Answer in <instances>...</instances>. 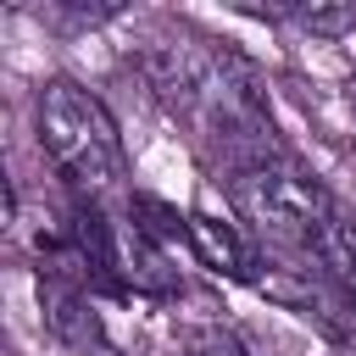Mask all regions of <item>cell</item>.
<instances>
[{
  "mask_svg": "<svg viewBox=\"0 0 356 356\" xmlns=\"http://www.w3.org/2000/svg\"><path fill=\"white\" fill-rule=\"evenodd\" d=\"M39 145L67 172V184L83 189V195H100L122 178V134H117L111 111L89 89H78L72 78L44 83V95H39Z\"/></svg>",
  "mask_w": 356,
  "mask_h": 356,
  "instance_id": "1",
  "label": "cell"
},
{
  "mask_svg": "<svg viewBox=\"0 0 356 356\" xmlns=\"http://www.w3.org/2000/svg\"><path fill=\"white\" fill-rule=\"evenodd\" d=\"M228 195L245 222H256L278 245H317L323 228L334 222V200L317 172H306L289 156H256L239 161L228 178Z\"/></svg>",
  "mask_w": 356,
  "mask_h": 356,
  "instance_id": "2",
  "label": "cell"
},
{
  "mask_svg": "<svg viewBox=\"0 0 356 356\" xmlns=\"http://www.w3.org/2000/svg\"><path fill=\"white\" fill-rule=\"evenodd\" d=\"M39 312H44V323H50L56 339H67L78 350L100 345V323L89 312V289L72 273H61V267H44L39 273Z\"/></svg>",
  "mask_w": 356,
  "mask_h": 356,
  "instance_id": "3",
  "label": "cell"
},
{
  "mask_svg": "<svg viewBox=\"0 0 356 356\" xmlns=\"http://www.w3.org/2000/svg\"><path fill=\"white\" fill-rule=\"evenodd\" d=\"M189 245H195V256H200L211 273H222V278H250V267H256V256H250V245L239 239V228H234V222H217L211 211H189Z\"/></svg>",
  "mask_w": 356,
  "mask_h": 356,
  "instance_id": "4",
  "label": "cell"
},
{
  "mask_svg": "<svg viewBox=\"0 0 356 356\" xmlns=\"http://www.w3.org/2000/svg\"><path fill=\"white\" fill-rule=\"evenodd\" d=\"M312 256L323 261V273L334 278V289H339L345 306L356 312V217L334 211V222L323 228V239L312 245Z\"/></svg>",
  "mask_w": 356,
  "mask_h": 356,
  "instance_id": "5",
  "label": "cell"
},
{
  "mask_svg": "<svg viewBox=\"0 0 356 356\" xmlns=\"http://www.w3.org/2000/svg\"><path fill=\"white\" fill-rule=\"evenodd\" d=\"M273 17H289L312 33H350L356 28V6H300V11H273Z\"/></svg>",
  "mask_w": 356,
  "mask_h": 356,
  "instance_id": "6",
  "label": "cell"
},
{
  "mask_svg": "<svg viewBox=\"0 0 356 356\" xmlns=\"http://www.w3.org/2000/svg\"><path fill=\"white\" fill-rule=\"evenodd\" d=\"M184 356H250V350L239 345L234 328L206 323V328H189V334H184Z\"/></svg>",
  "mask_w": 356,
  "mask_h": 356,
  "instance_id": "7",
  "label": "cell"
},
{
  "mask_svg": "<svg viewBox=\"0 0 356 356\" xmlns=\"http://www.w3.org/2000/svg\"><path fill=\"white\" fill-rule=\"evenodd\" d=\"M345 106H350V117H356V78L345 83Z\"/></svg>",
  "mask_w": 356,
  "mask_h": 356,
  "instance_id": "8",
  "label": "cell"
}]
</instances>
